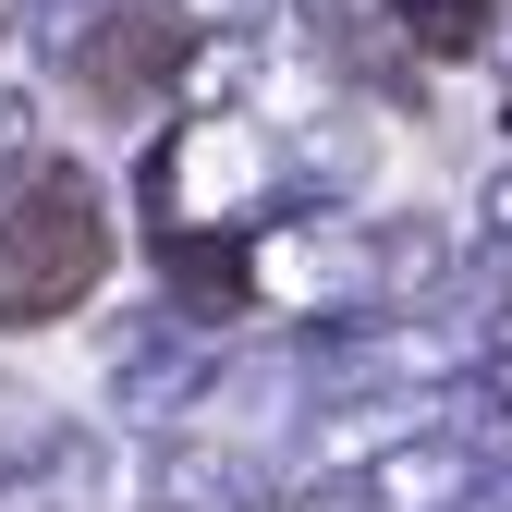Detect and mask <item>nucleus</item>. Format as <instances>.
I'll return each instance as SVG.
<instances>
[{"label": "nucleus", "mask_w": 512, "mask_h": 512, "mask_svg": "<svg viewBox=\"0 0 512 512\" xmlns=\"http://www.w3.org/2000/svg\"><path fill=\"white\" fill-rule=\"evenodd\" d=\"M110 281V208L74 159H37L0 196V330H49Z\"/></svg>", "instance_id": "nucleus-1"}, {"label": "nucleus", "mask_w": 512, "mask_h": 512, "mask_svg": "<svg viewBox=\"0 0 512 512\" xmlns=\"http://www.w3.org/2000/svg\"><path fill=\"white\" fill-rule=\"evenodd\" d=\"M159 61H183V25L159 13V0H135V13H110V37L86 49V86H98V98H122V110H135V98H147V74H159Z\"/></svg>", "instance_id": "nucleus-2"}, {"label": "nucleus", "mask_w": 512, "mask_h": 512, "mask_svg": "<svg viewBox=\"0 0 512 512\" xmlns=\"http://www.w3.org/2000/svg\"><path fill=\"white\" fill-rule=\"evenodd\" d=\"M403 25H415V49H427V61H452V49H476V37H488V0H403Z\"/></svg>", "instance_id": "nucleus-3"}]
</instances>
